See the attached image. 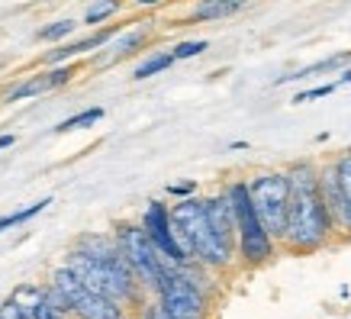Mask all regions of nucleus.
I'll list each match as a JSON object with an SVG mask.
<instances>
[{
    "label": "nucleus",
    "instance_id": "nucleus-6",
    "mask_svg": "<svg viewBox=\"0 0 351 319\" xmlns=\"http://www.w3.org/2000/svg\"><path fill=\"white\" fill-rule=\"evenodd\" d=\"M226 200L232 206V216H235V233H239V248L242 255L252 261V265H261L267 258L274 255L271 248V235L261 229L258 223L255 210H252V197H248V184H232Z\"/></svg>",
    "mask_w": 351,
    "mask_h": 319
},
{
    "label": "nucleus",
    "instance_id": "nucleus-9",
    "mask_svg": "<svg viewBox=\"0 0 351 319\" xmlns=\"http://www.w3.org/2000/svg\"><path fill=\"white\" fill-rule=\"evenodd\" d=\"M10 303L20 309L23 319H64L58 309L52 307V300L45 294V287H36V284H23V287L13 290Z\"/></svg>",
    "mask_w": 351,
    "mask_h": 319
},
{
    "label": "nucleus",
    "instance_id": "nucleus-3",
    "mask_svg": "<svg viewBox=\"0 0 351 319\" xmlns=\"http://www.w3.org/2000/svg\"><path fill=\"white\" fill-rule=\"evenodd\" d=\"M64 268L84 284V290H90L94 297L100 300H110V303H123V300H132L136 297V277L129 271V265L123 261V255H113V258H90L87 252L75 248Z\"/></svg>",
    "mask_w": 351,
    "mask_h": 319
},
{
    "label": "nucleus",
    "instance_id": "nucleus-13",
    "mask_svg": "<svg viewBox=\"0 0 351 319\" xmlns=\"http://www.w3.org/2000/svg\"><path fill=\"white\" fill-rule=\"evenodd\" d=\"M75 313L81 319H107V316L123 313V309H119L117 303H110V300H100V297H94V294H87V297L75 307Z\"/></svg>",
    "mask_w": 351,
    "mask_h": 319
},
{
    "label": "nucleus",
    "instance_id": "nucleus-8",
    "mask_svg": "<svg viewBox=\"0 0 351 319\" xmlns=\"http://www.w3.org/2000/svg\"><path fill=\"white\" fill-rule=\"evenodd\" d=\"M142 233L149 235V242L155 245V252H158L168 265H184L187 258H184V252L178 248V242H174V233H171V216H168V206L165 203H149V210H145V220H142Z\"/></svg>",
    "mask_w": 351,
    "mask_h": 319
},
{
    "label": "nucleus",
    "instance_id": "nucleus-31",
    "mask_svg": "<svg viewBox=\"0 0 351 319\" xmlns=\"http://www.w3.org/2000/svg\"><path fill=\"white\" fill-rule=\"evenodd\" d=\"M107 319H126V316H123V313H117V316H107Z\"/></svg>",
    "mask_w": 351,
    "mask_h": 319
},
{
    "label": "nucleus",
    "instance_id": "nucleus-10",
    "mask_svg": "<svg viewBox=\"0 0 351 319\" xmlns=\"http://www.w3.org/2000/svg\"><path fill=\"white\" fill-rule=\"evenodd\" d=\"M200 203H203V216H206L213 235L226 248H235V216H232L229 200L226 197H213V200H200Z\"/></svg>",
    "mask_w": 351,
    "mask_h": 319
},
{
    "label": "nucleus",
    "instance_id": "nucleus-18",
    "mask_svg": "<svg viewBox=\"0 0 351 319\" xmlns=\"http://www.w3.org/2000/svg\"><path fill=\"white\" fill-rule=\"evenodd\" d=\"M104 117V110L100 106H90V110H84V113H77V117L64 119L62 126H58V132H68V129H81V126H90V123H97V119Z\"/></svg>",
    "mask_w": 351,
    "mask_h": 319
},
{
    "label": "nucleus",
    "instance_id": "nucleus-1",
    "mask_svg": "<svg viewBox=\"0 0 351 319\" xmlns=\"http://www.w3.org/2000/svg\"><path fill=\"white\" fill-rule=\"evenodd\" d=\"M290 181V206H287V226L284 239L293 248H319L329 235V213L319 193V171L309 161H300L287 174Z\"/></svg>",
    "mask_w": 351,
    "mask_h": 319
},
{
    "label": "nucleus",
    "instance_id": "nucleus-23",
    "mask_svg": "<svg viewBox=\"0 0 351 319\" xmlns=\"http://www.w3.org/2000/svg\"><path fill=\"white\" fill-rule=\"evenodd\" d=\"M203 49H206V43L200 39V43H184V45H178V49H174L171 55H174V58H193V55H200Z\"/></svg>",
    "mask_w": 351,
    "mask_h": 319
},
{
    "label": "nucleus",
    "instance_id": "nucleus-19",
    "mask_svg": "<svg viewBox=\"0 0 351 319\" xmlns=\"http://www.w3.org/2000/svg\"><path fill=\"white\" fill-rule=\"evenodd\" d=\"M142 39H145V32H142V29H136V32H129L126 39H119V43H117V45H113V52H110V55H107V58H123V55H129V52H132V49H136V45H138V43H142Z\"/></svg>",
    "mask_w": 351,
    "mask_h": 319
},
{
    "label": "nucleus",
    "instance_id": "nucleus-28",
    "mask_svg": "<svg viewBox=\"0 0 351 319\" xmlns=\"http://www.w3.org/2000/svg\"><path fill=\"white\" fill-rule=\"evenodd\" d=\"M145 319H168L165 313H161V307H152L149 313H145Z\"/></svg>",
    "mask_w": 351,
    "mask_h": 319
},
{
    "label": "nucleus",
    "instance_id": "nucleus-27",
    "mask_svg": "<svg viewBox=\"0 0 351 319\" xmlns=\"http://www.w3.org/2000/svg\"><path fill=\"white\" fill-rule=\"evenodd\" d=\"M171 193H178V197H187V193H193V184H174V187H168Z\"/></svg>",
    "mask_w": 351,
    "mask_h": 319
},
{
    "label": "nucleus",
    "instance_id": "nucleus-30",
    "mask_svg": "<svg viewBox=\"0 0 351 319\" xmlns=\"http://www.w3.org/2000/svg\"><path fill=\"white\" fill-rule=\"evenodd\" d=\"M341 81H345V84H351V71H345V75H341Z\"/></svg>",
    "mask_w": 351,
    "mask_h": 319
},
{
    "label": "nucleus",
    "instance_id": "nucleus-11",
    "mask_svg": "<svg viewBox=\"0 0 351 319\" xmlns=\"http://www.w3.org/2000/svg\"><path fill=\"white\" fill-rule=\"evenodd\" d=\"M52 290H58V294H62L64 303L71 307V313H75L77 303H81L87 294H90V290H84V284H81V281H77V277L71 274L68 268H58V271L52 274Z\"/></svg>",
    "mask_w": 351,
    "mask_h": 319
},
{
    "label": "nucleus",
    "instance_id": "nucleus-17",
    "mask_svg": "<svg viewBox=\"0 0 351 319\" xmlns=\"http://www.w3.org/2000/svg\"><path fill=\"white\" fill-rule=\"evenodd\" d=\"M239 10V3H203V7H197V13H193V20L203 23V20H219V16H229V13Z\"/></svg>",
    "mask_w": 351,
    "mask_h": 319
},
{
    "label": "nucleus",
    "instance_id": "nucleus-2",
    "mask_svg": "<svg viewBox=\"0 0 351 319\" xmlns=\"http://www.w3.org/2000/svg\"><path fill=\"white\" fill-rule=\"evenodd\" d=\"M171 216V233H174V242L184 252V258H200L203 265L223 268L232 261V248H226L219 239L213 235L206 216H203V203L200 200H181Z\"/></svg>",
    "mask_w": 351,
    "mask_h": 319
},
{
    "label": "nucleus",
    "instance_id": "nucleus-25",
    "mask_svg": "<svg viewBox=\"0 0 351 319\" xmlns=\"http://www.w3.org/2000/svg\"><path fill=\"white\" fill-rule=\"evenodd\" d=\"M68 78H71V68H55V71L45 78V81H49V87H55V84H64Z\"/></svg>",
    "mask_w": 351,
    "mask_h": 319
},
{
    "label": "nucleus",
    "instance_id": "nucleus-4",
    "mask_svg": "<svg viewBox=\"0 0 351 319\" xmlns=\"http://www.w3.org/2000/svg\"><path fill=\"white\" fill-rule=\"evenodd\" d=\"M117 248L123 261L129 265V271H132V277L138 284H145L149 290H161L165 277L174 271V265H168L155 252V245L149 242V235L142 233V226H123L117 233Z\"/></svg>",
    "mask_w": 351,
    "mask_h": 319
},
{
    "label": "nucleus",
    "instance_id": "nucleus-5",
    "mask_svg": "<svg viewBox=\"0 0 351 319\" xmlns=\"http://www.w3.org/2000/svg\"><path fill=\"white\" fill-rule=\"evenodd\" d=\"M248 197H252V210H255L258 223L267 235H284L287 226V206H290V181L287 174H258L255 181L248 184Z\"/></svg>",
    "mask_w": 351,
    "mask_h": 319
},
{
    "label": "nucleus",
    "instance_id": "nucleus-22",
    "mask_svg": "<svg viewBox=\"0 0 351 319\" xmlns=\"http://www.w3.org/2000/svg\"><path fill=\"white\" fill-rule=\"evenodd\" d=\"M113 13H117V7H113V3H100V7H94V10H87L84 23H87V26H94V23L107 20V16H113Z\"/></svg>",
    "mask_w": 351,
    "mask_h": 319
},
{
    "label": "nucleus",
    "instance_id": "nucleus-15",
    "mask_svg": "<svg viewBox=\"0 0 351 319\" xmlns=\"http://www.w3.org/2000/svg\"><path fill=\"white\" fill-rule=\"evenodd\" d=\"M174 62V55H168V52H158V55H152L149 62H142L136 68V81H145V78H152V75H158V71H165V68H168V64Z\"/></svg>",
    "mask_w": 351,
    "mask_h": 319
},
{
    "label": "nucleus",
    "instance_id": "nucleus-21",
    "mask_svg": "<svg viewBox=\"0 0 351 319\" xmlns=\"http://www.w3.org/2000/svg\"><path fill=\"white\" fill-rule=\"evenodd\" d=\"M71 29H75V20H62V23H55V26H45V29L39 32V39H62V36H68Z\"/></svg>",
    "mask_w": 351,
    "mask_h": 319
},
{
    "label": "nucleus",
    "instance_id": "nucleus-26",
    "mask_svg": "<svg viewBox=\"0 0 351 319\" xmlns=\"http://www.w3.org/2000/svg\"><path fill=\"white\" fill-rule=\"evenodd\" d=\"M0 319H23V316H20V309H16L10 300H7V303L0 307Z\"/></svg>",
    "mask_w": 351,
    "mask_h": 319
},
{
    "label": "nucleus",
    "instance_id": "nucleus-7",
    "mask_svg": "<svg viewBox=\"0 0 351 319\" xmlns=\"http://www.w3.org/2000/svg\"><path fill=\"white\" fill-rule=\"evenodd\" d=\"M158 297V307L168 319H203V313H206V294L191 287L178 271H171L165 277Z\"/></svg>",
    "mask_w": 351,
    "mask_h": 319
},
{
    "label": "nucleus",
    "instance_id": "nucleus-12",
    "mask_svg": "<svg viewBox=\"0 0 351 319\" xmlns=\"http://www.w3.org/2000/svg\"><path fill=\"white\" fill-rule=\"evenodd\" d=\"M335 184H339V197H341V213H345V229H351V152L341 155L335 165Z\"/></svg>",
    "mask_w": 351,
    "mask_h": 319
},
{
    "label": "nucleus",
    "instance_id": "nucleus-16",
    "mask_svg": "<svg viewBox=\"0 0 351 319\" xmlns=\"http://www.w3.org/2000/svg\"><path fill=\"white\" fill-rule=\"evenodd\" d=\"M49 203L52 200H39V203H32V206H26V210H20V213L0 216V233H3V229H10V226H20V223H26V220H32V216H36V213H43Z\"/></svg>",
    "mask_w": 351,
    "mask_h": 319
},
{
    "label": "nucleus",
    "instance_id": "nucleus-29",
    "mask_svg": "<svg viewBox=\"0 0 351 319\" xmlns=\"http://www.w3.org/2000/svg\"><path fill=\"white\" fill-rule=\"evenodd\" d=\"M7 145H13V136H0V149H7Z\"/></svg>",
    "mask_w": 351,
    "mask_h": 319
},
{
    "label": "nucleus",
    "instance_id": "nucleus-14",
    "mask_svg": "<svg viewBox=\"0 0 351 319\" xmlns=\"http://www.w3.org/2000/svg\"><path fill=\"white\" fill-rule=\"evenodd\" d=\"M110 36H113V29L97 32V36H90V39H81V43L68 45V49H55V52H49V62H64V58H71V55L90 52V49H97V45H107V43H110Z\"/></svg>",
    "mask_w": 351,
    "mask_h": 319
},
{
    "label": "nucleus",
    "instance_id": "nucleus-24",
    "mask_svg": "<svg viewBox=\"0 0 351 319\" xmlns=\"http://www.w3.org/2000/svg\"><path fill=\"white\" fill-rule=\"evenodd\" d=\"M335 87L332 84H322V87H313V91H306V94H300L297 97V104H303V100H316V97H326V94H332Z\"/></svg>",
    "mask_w": 351,
    "mask_h": 319
},
{
    "label": "nucleus",
    "instance_id": "nucleus-20",
    "mask_svg": "<svg viewBox=\"0 0 351 319\" xmlns=\"http://www.w3.org/2000/svg\"><path fill=\"white\" fill-rule=\"evenodd\" d=\"M45 87H49V81H45V78H36V81H26V84H20L16 91H10V97H7V100H23V97H36V94H43Z\"/></svg>",
    "mask_w": 351,
    "mask_h": 319
}]
</instances>
